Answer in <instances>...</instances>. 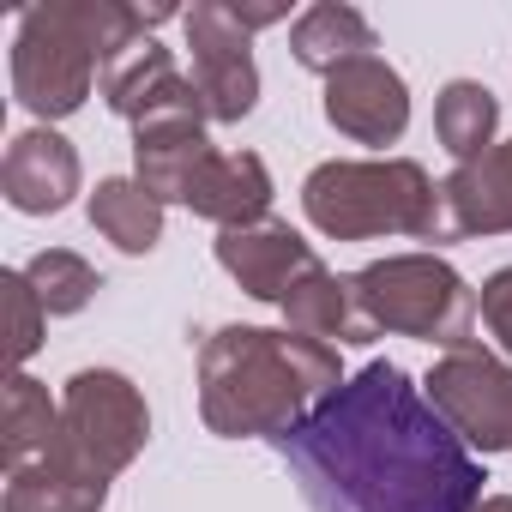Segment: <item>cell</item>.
<instances>
[{
  "label": "cell",
  "mask_w": 512,
  "mask_h": 512,
  "mask_svg": "<svg viewBox=\"0 0 512 512\" xmlns=\"http://www.w3.org/2000/svg\"><path fill=\"white\" fill-rule=\"evenodd\" d=\"M145 440H151V404L121 368H79L61 386V446L85 470L115 482L145 452Z\"/></svg>",
  "instance_id": "8992f818"
},
{
  "label": "cell",
  "mask_w": 512,
  "mask_h": 512,
  "mask_svg": "<svg viewBox=\"0 0 512 512\" xmlns=\"http://www.w3.org/2000/svg\"><path fill=\"white\" fill-rule=\"evenodd\" d=\"M476 314H482L488 338L500 344V356L512 362V266H500V272L482 284V296H476Z\"/></svg>",
  "instance_id": "cb8c5ba5"
},
{
  "label": "cell",
  "mask_w": 512,
  "mask_h": 512,
  "mask_svg": "<svg viewBox=\"0 0 512 512\" xmlns=\"http://www.w3.org/2000/svg\"><path fill=\"white\" fill-rule=\"evenodd\" d=\"M217 266L241 284V296L284 308L290 290L320 266V253L302 241V229H290V217H253L241 229H217Z\"/></svg>",
  "instance_id": "9c48e42d"
},
{
  "label": "cell",
  "mask_w": 512,
  "mask_h": 512,
  "mask_svg": "<svg viewBox=\"0 0 512 512\" xmlns=\"http://www.w3.org/2000/svg\"><path fill=\"white\" fill-rule=\"evenodd\" d=\"M272 446L314 512H476L488 500L476 452L398 362H368Z\"/></svg>",
  "instance_id": "6da1fadb"
},
{
  "label": "cell",
  "mask_w": 512,
  "mask_h": 512,
  "mask_svg": "<svg viewBox=\"0 0 512 512\" xmlns=\"http://www.w3.org/2000/svg\"><path fill=\"white\" fill-rule=\"evenodd\" d=\"M326 121L356 145H398L410 127V85L386 55H362L326 79Z\"/></svg>",
  "instance_id": "30bf717a"
},
{
  "label": "cell",
  "mask_w": 512,
  "mask_h": 512,
  "mask_svg": "<svg viewBox=\"0 0 512 512\" xmlns=\"http://www.w3.org/2000/svg\"><path fill=\"white\" fill-rule=\"evenodd\" d=\"M362 314L386 338H422L440 350H470L476 338V290L440 253H386L356 272Z\"/></svg>",
  "instance_id": "5b68a950"
},
{
  "label": "cell",
  "mask_w": 512,
  "mask_h": 512,
  "mask_svg": "<svg viewBox=\"0 0 512 512\" xmlns=\"http://www.w3.org/2000/svg\"><path fill=\"white\" fill-rule=\"evenodd\" d=\"M494 127H500V103L482 79H452L440 85L434 97V139L452 163H470L494 145Z\"/></svg>",
  "instance_id": "ffe728a7"
},
{
  "label": "cell",
  "mask_w": 512,
  "mask_h": 512,
  "mask_svg": "<svg viewBox=\"0 0 512 512\" xmlns=\"http://www.w3.org/2000/svg\"><path fill=\"white\" fill-rule=\"evenodd\" d=\"M0 193L25 217H55L79 193V151L55 127H31L0 157Z\"/></svg>",
  "instance_id": "7c38bea8"
},
{
  "label": "cell",
  "mask_w": 512,
  "mask_h": 512,
  "mask_svg": "<svg viewBox=\"0 0 512 512\" xmlns=\"http://www.w3.org/2000/svg\"><path fill=\"white\" fill-rule=\"evenodd\" d=\"M284 326L302 332V338H320V344H332V350H344V344H374V338H380L374 320L362 314L356 278H338L332 266H314V272L290 290Z\"/></svg>",
  "instance_id": "e0dca14e"
},
{
  "label": "cell",
  "mask_w": 512,
  "mask_h": 512,
  "mask_svg": "<svg viewBox=\"0 0 512 512\" xmlns=\"http://www.w3.org/2000/svg\"><path fill=\"white\" fill-rule=\"evenodd\" d=\"M302 217L332 241H446L440 181L416 157H332L302 181Z\"/></svg>",
  "instance_id": "277c9868"
},
{
  "label": "cell",
  "mask_w": 512,
  "mask_h": 512,
  "mask_svg": "<svg viewBox=\"0 0 512 512\" xmlns=\"http://www.w3.org/2000/svg\"><path fill=\"white\" fill-rule=\"evenodd\" d=\"M19 272L31 278V290H37V302L49 314H85L91 296L103 290V272L85 260V253H73V247H43V253H31Z\"/></svg>",
  "instance_id": "7402d4cb"
},
{
  "label": "cell",
  "mask_w": 512,
  "mask_h": 512,
  "mask_svg": "<svg viewBox=\"0 0 512 512\" xmlns=\"http://www.w3.org/2000/svg\"><path fill=\"white\" fill-rule=\"evenodd\" d=\"M205 115H157L145 127H133V175L163 199V205H187L205 157L217 151L205 139Z\"/></svg>",
  "instance_id": "5bb4252c"
},
{
  "label": "cell",
  "mask_w": 512,
  "mask_h": 512,
  "mask_svg": "<svg viewBox=\"0 0 512 512\" xmlns=\"http://www.w3.org/2000/svg\"><path fill=\"white\" fill-rule=\"evenodd\" d=\"M103 506H109V476L85 470L67 446L7 470V494H0V512H103Z\"/></svg>",
  "instance_id": "2e32d148"
},
{
  "label": "cell",
  "mask_w": 512,
  "mask_h": 512,
  "mask_svg": "<svg viewBox=\"0 0 512 512\" xmlns=\"http://www.w3.org/2000/svg\"><path fill=\"white\" fill-rule=\"evenodd\" d=\"M344 380V356L290 326H217L199 344V416L217 440H284Z\"/></svg>",
  "instance_id": "7a4b0ae2"
},
{
  "label": "cell",
  "mask_w": 512,
  "mask_h": 512,
  "mask_svg": "<svg viewBox=\"0 0 512 512\" xmlns=\"http://www.w3.org/2000/svg\"><path fill=\"white\" fill-rule=\"evenodd\" d=\"M187 211L217 223V229H241L253 217H272V169L253 151H211L193 193H187Z\"/></svg>",
  "instance_id": "9a60e30c"
},
{
  "label": "cell",
  "mask_w": 512,
  "mask_h": 512,
  "mask_svg": "<svg viewBox=\"0 0 512 512\" xmlns=\"http://www.w3.org/2000/svg\"><path fill=\"white\" fill-rule=\"evenodd\" d=\"M103 103L127 121V127H145V121H157V115H205L199 109V91H193V79L175 67V55L163 49V43H133L115 67H103Z\"/></svg>",
  "instance_id": "8fae6325"
},
{
  "label": "cell",
  "mask_w": 512,
  "mask_h": 512,
  "mask_svg": "<svg viewBox=\"0 0 512 512\" xmlns=\"http://www.w3.org/2000/svg\"><path fill=\"white\" fill-rule=\"evenodd\" d=\"M422 392L470 452H512V362L506 356L482 344L446 350L428 368Z\"/></svg>",
  "instance_id": "ba28073f"
},
{
  "label": "cell",
  "mask_w": 512,
  "mask_h": 512,
  "mask_svg": "<svg viewBox=\"0 0 512 512\" xmlns=\"http://www.w3.org/2000/svg\"><path fill=\"white\" fill-rule=\"evenodd\" d=\"M55 446H61V398H49V386L19 368L7 380V470L37 464Z\"/></svg>",
  "instance_id": "44dd1931"
},
{
  "label": "cell",
  "mask_w": 512,
  "mask_h": 512,
  "mask_svg": "<svg viewBox=\"0 0 512 512\" xmlns=\"http://www.w3.org/2000/svg\"><path fill=\"white\" fill-rule=\"evenodd\" d=\"M91 229L139 260V253H151L163 241V199L139 175H109L91 193Z\"/></svg>",
  "instance_id": "d6986e66"
},
{
  "label": "cell",
  "mask_w": 512,
  "mask_h": 512,
  "mask_svg": "<svg viewBox=\"0 0 512 512\" xmlns=\"http://www.w3.org/2000/svg\"><path fill=\"white\" fill-rule=\"evenodd\" d=\"M476 512H512V494H488V500H482Z\"/></svg>",
  "instance_id": "484cf974"
},
{
  "label": "cell",
  "mask_w": 512,
  "mask_h": 512,
  "mask_svg": "<svg viewBox=\"0 0 512 512\" xmlns=\"http://www.w3.org/2000/svg\"><path fill=\"white\" fill-rule=\"evenodd\" d=\"M187 55H193V91L211 127H235L260 103V67H253V31L235 19V0H193Z\"/></svg>",
  "instance_id": "52a82bcc"
},
{
  "label": "cell",
  "mask_w": 512,
  "mask_h": 512,
  "mask_svg": "<svg viewBox=\"0 0 512 512\" xmlns=\"http://www.w3.org/2000/svg\"><path fill=\"white\" fill-rule=\"evenodd\" d=\"M175 19V7H127V0H43L19 13L13 31V97L37 121L79 115L103 67H115L151 25Z\"/></svg>",
  "instance_id": "3957f363"
},
{
  "label": "cell",
  "mask_w": 512,
  "mask_h": 512,
  "mask_svg": "<svg viewBox=\"0 0 512 512\" xmlns=\"http://www.w3.org/2000/svg\"><path fill=\"white\" fill-rule=\"evenodd\" d=\"M374 49H380L374 25H368L356 7H344V0H320V7H308V13L290 25V55H296L308 73H320V79H332L338 67H350V61H362V55H374Z\"/></svg>",
  "instance_id": "ac0fdd59"
},
{
  "label": "cell",
  "mask_w": 512,
  "mask_h": 512,
  "mask_svg": "<svg viewBox=\"0 0 512 512\" xmlns=\"http://www.w3.org/2000/svg\"><path fill=\"white\" fill-rule=\"evenodd\" d=\"M0 284H7V302H13V362H31V356L43 350V320H49V308L37 302V290H31L25 272H7Z\"/></svg>",
  "instance_id": "603a6c76"
},
{
  "label": "cell",
  "mask_w": 512,
  "mask_h": 512,
  "mask_svg": "<svg viewBox=\"0 0 512 512\" xmlns=\"http://www.w3.org/2000/svg\"><path fill=\"white\" fill-rule=\"evenodd\" d=\"M235 19H241L247 31H266V25H284L290 7H247V0H235Z\"/></svg>",
  "instance_id": "d4e9b609"
},
{
  "label": "cell",
  "mask_w": 512,
  "mask_h": 512,
  "mask_svg": "<svg viewBox=\"0 0 512 512\" xmlns=\"http://www.w3.org/2000/svg\"><path fill=\"white\" fill-rule=\"evenodd\" d=\"M440 205H446V241L506 235L512 229V139H494L482 157L458 163L440 181Z\"/></svg>",
  "instance_id": "4fadbf2b"
}]
</instances>
